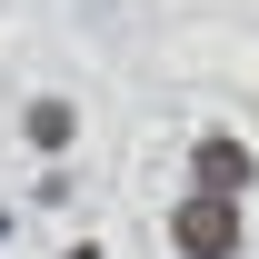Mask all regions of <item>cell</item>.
Wrapping results in <instances>:
<instances>
[{"label":"cell","mask_w":259,"mask_h":259,"mask_svg":"<svg viewBox=\"0 0 259 259\" xmlns=\"http://www.w3.org/2000/svg\"><path fill=\"white\" fill-rule=\"evenodd\" d=\"M20 140H30L40 160H70V140H80V100H70V90H40L30 110H20Z\"/></svg>","instance_id":"3"},{"label":"cell","mask_w":259,"mask_h":259,"mask_svg":"<svg viewBox=\"0 0 259 259\" xmlns=\"http://www.w3.org/2000/svg\"><path fill=\"white\" fill-rule=\"evenodd\" d=\"M60 259H100V239H70V249H60Z\"/></svg>","instance_id":"5"},{"label":"cell","mask_w":259,"mask_h":259,"mask_svg":"<svg viewBox=\"0 0 259 259\" xmlns=\"http://www.w3.org/2000/svg\"><path fill=\"white\" fill-rule=\"evenodd\" d=\"M239 239H249L239 199H199V190L169 199V249L180 259H239Z\"/></svg>","instance_id":"2"},{"label":"cell","mask_w":259,"mask_h":259,"mask_svg":"<svg viewBox=\"0 0 259 259\" xmlns=\"http://www.w3.org/2000/svg\"><path fill=\"white\" fill-rule=\"evenodd\" d=\"M70 199H80V180H70V169L50 160V169H40V180H30V209H70Z\"/></svg>","instance_id":"4"},{"label":"cell","mask_w":259,"mask_h":259,"mask_svg":"<svg viewBox=\"0 0 259 259\" xmlns=\"http://www.w3.org/2000/svg\"><path fill=\"white\" fill-rule=\"evenodd\" d=\"M180 190H199V199H249L259 190V150L239 140V130H199L190 160H180Z\"/></svg>","instance_id":"1"}]
</instances>
